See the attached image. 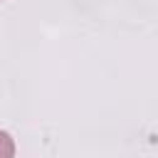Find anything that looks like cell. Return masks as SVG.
<instances>
[{
  "mask_svg": "<svg viewBox=\"0 0 158 158\" xmlns=\"http://www.w3.org/2000/svg\"><path fill=\"white\" fill-rule=\"evenodd\" d=\"M0 158H15V141L7 131H0Z\"/></svg>",
  "mask_w": 158,
  "mask_h": 158,
  "instance_id": "6da1fadb",
  "label": "cell"
}]
</instances>
